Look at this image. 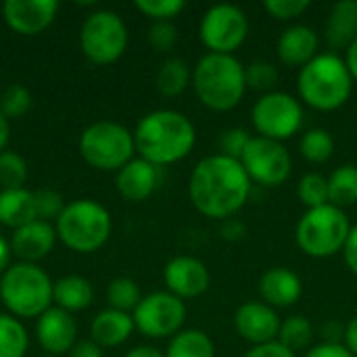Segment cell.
Returning <instances> with one entry per match:
<instances>
[{
  "label": "cell",
  "mask_w": 357,
  "mask_h": 357,
  "mask_svg": "<svg viewBox=\"0 0 357 357\" xmlns=\"http://www.w3.org/2000/svg\"><path fill=\"white\" fill-rule=\"evenodd\" d=\"M251 138L253 136L249 134V130H245V128H230V130H226L220 136V153L241 161V157L247 151Z\"/></svg>",
  "instance_id": "cell-39"
},
{
  "label": "cell",
  "mask_w": 357,
  "mask_h": 357,
  "mask_svg": "<svg viewBox=\"0 0 357 357\" xmlns=\"http://www.w3.org/2000/svg\"><path fill=\"white\" fill-rule=\"evenodd\" d=\"M357 38V2L341 0L331 6L324 23V40L331 52L347 50Z\"/></svg>",
  "instance_id": "cell-22"
},
{
  "label": "cell",
  "mask_w": 357,
  "mask_h": 357,
  "mask_svg": "<svg viewBox=\"0 0 357 357\" xmlns=\"http://www.w3.org/2000/svg\"><path fill=\"white\" fill-rule=\"evenodd\" d=\"M241 163L251 178L261 186H282L293 172L291 153L282 142L253 136L247 151L241 157Z\"/></svg>",
  "instance_id": "cell-13"
},
{
  "label": "cell",
  "mask_w": 357,
  "mask_h": 357,
  "mask_svg": "<svg viewBox=\"0 0 357 357\" xmlns=\"http://www.w3.org/2000/svg\"><path fill=\"white\" fill-rule=\"evenodd\" d=\"M134 328V318L130 314L109 307L92 320L90 335L98 347H117L130 339Z\"/></svg>",
  "instance_id": "cell-23"
},
{
  "label": "cell",
  "mask_w": 357,
  "mask_h": 357,
  "mask_svg": "<svg viewBox=\"0 0 357 357\" xmlns=\"http://www.w3.org/2000/svg\"><path fill=\"white\" fill-rule=\"evenodd\" d=\"M312 339H314V328L307 318L291 316V318L282 320L280 333H278V343H282L293 354L307 349L312 345Z\"/></svg>",
  "instance_id": "cell-31"
},
{
  "label": "cell",
  "mask_w": 357,
  "mask_h": 357,
  "mask_svg": "<svg viewBox=\"0 0 357 357\" xmlns=\"http://www.w3.org/2000/svg\"><path fill=\"white\" fill-rule=\"evenodd\" d=\"M33 199H36V213H38V220H42V222L59 220V215H61L63 209H65L63 197H61L56 190L42 188V190L33 192Z\"/></svg>",
  "instance_id": "cell-38"
},
{
  "label": "cell",
  "mask_w": 357,
  "mask_h": 357,
  "mask_svg": "<svg viewBox=\"0 0 357 357\" xmlns=\"http://www.w3.org/2000/svg\"><path fill=\"white\" fill-rule=\"evenodd\" d=\"M197 142V130L192 121L172 109H159L146 113L134 132V144L140 159L163 167L182 161L190 155Z\"/></svg>",
  "instance_id": "cell-2"
},
{
  "label": "cell",
  "mask_w": 357,
  "mask_h": 357,
  "mask_svg": "<svg viewBox=\"0 0 357 357\" xmlns=\"http://www.w3.org/2000/svg\"><path fill=\"white\" fill-rule=\"evenodd\" d=\"M343 345L357 357V316L349 320V324L345 326V337H343Z\"/></svg>",
  "instance_id": "cell-47"
},
{
  "label": "cell",
  "mask_w": 357,
  "mask_h": 357,
  "mask_svg": "<svg viewBox=\"0 0 357 357\" xmlns=\"http://www.w3.org/2000/svg\"><path fill=\"white\" fill-rule=\"evenodd\" d=\"M192 88L201 105L226 113L241 105L247 82L245 65L234 54H203L192 69Z\"/></svg>",
  "instance_id": "cell-4"
},
{
  "label": "cell",
  "mask_w": 357,
  "mask_h": 357,
  "mask_svg": "<svg viewBox=\"0 0 357 357\" xmlns=\"http://www.w3.org/2000/svg\"><path fill=\"white\" fill-rule=\"evenodd\" d=\"M249 36L247 13L230 2L213 4L199 23V38L209 52L234 54Z\"/></svg>",
  "instance_id": "cell-10"
},
{
  "label": "cell",
  "mask_w": 357,
  "mask_h": 357,
  "mask_svg": "<svg viewBox=\"0 0 357 357\" xmlns=\"http://www.w3.org/2000/svg\"><path fill=\"white\" fill-rule=\"evenodd\" d=\"M27 343L23 324L13 316L0 314V357H23Z\"/></svg>",
  "instance_id": "cell-30"
},
{
  "label": "cell",
  "mask_w": 357,
  "mask_h": 357,
  "mask_svg": "<svg viewBox=\"0 0 357 357\" xmlns=\"http://www.w3.org/2000/svg\"><path fill=\"white\" fill-rule=\"evenodd\" d=\"M253 182L238 159L213 153L203 157L188 180V195L199 213L211 220L234 218L249 201Z\"/></svg>",
  "instance_id": "cell-1"
},
{
  "label": "cell",
  "mask_w": 357,
  "mask_h": 357,
  "mask_svg": "<svg viewBox=\"0 0 357 357\" xmlns=\"http://www.w3.org/2000/svg\"><path fill=\"white\" fill-rule=\"evenodd\" d=\"M59 10L56 0H6L2 15L6 25L21 36H36L44 31Z\"/></svg>",
  "instance_id": "cell-16"
},
{
  "label": "cell",
  "mask_w": 357,
  "mask_h": 357,
  "mask_svg": "<svg viewBox=\"0 0 357 357\" xmlns=\"http://www.w3.org/2000/svg\"><path fill=\"white\" fill-rule=\"evenodd\" d=\"M220 234L224 241L228 243H236V241H243L245 234H247V226L236 220V218H230V220H224L222 222V228H220Z\"/></svg>",
  "instance_id": "cell-44"
},
{
  "label": "cell",
  "mask_w": 357,
  "mask_h": 357,
  "mask_svg": "<svg viewBox=\"0 0 357 357\" xmlns=\"http://www.w3.org/2000/svg\"><path fill=\"white\" fill-rule=\"evenodd\" d=\"M157 186H159V167L144 159H132L117 172V190L126 201L140 203L149 199Z\"/></svg>",
  "instance_id": "cell-21"
},
{
  "label": "cell",
  "mask_w": 357,
  "mask_h": 357,
  "mask_svg": "<svg viewBox=\"0 0 357 357\" xmlns=\"http://www.w3.org/2000/svg\"><path fill=\"white\" fill-rule=\"evenodd\" d=\"M132 318L134 326L149 339L176 337L186 322V303L169 291H157L140 299Z\"/></svg>",
  "instance_id": "cell-12"
},
{
  "label": "cell",
  "mask_w": 357,
  "mask_h": 357,
  "mask_svg": "<svg viewBox=\"0 0 357 357\" xmlns=\"http://www.w3.org/2000/svg\"><path fill=\"white\" fill-rule=\"evenodd\" d=\"M107 299H109V305L111 310H117V312H134L140 303V289L138 284L132 280V278H115L111 280L109 289H107Z\"/></svg>",
  "instance_id": "cell-33"
},
{
  "label": "cell",
  "mask_w": 357,
  "mask_h": 357,
  "mask_svg": "<svg viewBox=\"0 0 357 357\" xmlns=\"http://www.w3.org/2000/svg\"><path fill=\"white\" fill-rule=\"evenodd\" d=\"M264 8L278 21H293L310 8V0H266Z\"/></svg>",
  "instance_id": "cell-40"
},
{
  "label": "cell",
  "mask_w": 357,
  "mask_h": 357,
  "mask_svg": "<svg viewBox=\"0 0 357 357\" xmlns=\"http://www.w3.org/2000/svg\"><path fill=\"white\" fill-rule=\"evenodd\" d=\"M259 295L261 301L270 307H291L295 305L303 295V282L301 278L289 270V268H270L259 278Z\"/></svg>",
  "instance_id": "cell-19"
},
{
  "label": "cell",
  "mask_w": 357,
  "mask_h": 357,
  "mask_svg": "<svg viewBox=\"0 0 357 357\" xmlns=\"http://www.w3.org/2000/svg\"><path fill=\"white\" fill-rule=\"evenodd\" d=\"M134 4L142 15L151 17L153 23L155 21H172L186 8L184 0H136Z\"/></svg>",
  "instance_id": "cell-37"
},
{
  "label": "cell",
  "mask_w": 357,
  "mask_h": 357,
  "mask_svg": "<svg viewBox=\"0 0 357 357\" xmlns=\"http://www.w3.org/2000/svg\"><path fill=\"white\" fill-rule=\"evenodd\" d=\"M178 42V29L172 21H155L149 29V44L157 52H169Z\"/></svg>",
  "instance_id": "cell-41"
},
{
  "label": "cell",
  "mask_w": 357,
  "mask_h": 357,
  "mask_svg": "<svg viewBox=\"0 0 357 357\" xmlns=\"http://www.w3.org/2000/svg\"><path fill=\"white\" fill-rule=\"evenodd\" d=\"M278 67L270 61H253L245 65V82L247 90H257V92H274V86L278 84Z\"/></svg>",
  "instance_id": "cell-34"
},
{
  "label": "cell",
  "mask_w": 357,
  "mask_h": 357,
  "mask_svg": "<svg viewBox=\"0 0 357 357\" xmlns=\"http://www.w3.org/2000/svg\"><path fill=\"white\" fill-rule=\"evenodd\" d=\"M335 138L324 128H312L307 130L299 140V153L310 163H324L335 153Z\"/></svg>",
  "instance_id": "cell-29"
},
{
  "label": "cell",
  "mask_w": 357,
  "mask_h": 357,
  "mask_svg": "<svg viewBox=\"0 0 357 357\" xmlns=\"http://www.w3.org/2000/svg\"><path fill=\"white\" fill-rule=\"evenodd\" d=\"M29 109H31V92L25 86L13 84L4 90V94L0 98V113L6 119H19Z\"/></svg>",
  "instance_id": "cell-36"
},
{
  "label": "cell",
  "mask_w": 357,
  "mask_h": 357,
  "mask_svg": "<svg viewBox=\"0 0 357 357\" xmlns=\"http://www.w3.org/2000/svg\"><path fill=\"white\" fill-rule=\"evenodd\" d=\"M126 357H165V354H161L155 347H136V349H132Z\"/></svg>",
  "instance_id": "cell-50"
},
{
  "label": "cell",
  "mask_w": 357,
  "mask_h": 357,
  "mask_svg": "<svg viewBox=\"0 0 357 357\" xmlns=\"http://www.w3.org/2000/svg\"><path fill=\"white\" fill-rule=\"evenodd\" d=\"M79 151L86 163L102 172H119L132 161L136 151L134 134L115 121H98L86 128L79 138Z\"/></svg>",
  "instance_id": "cell-8"
},
{
  "label": "cell",
  "mask_w": 357,
  "mask_h": 357,
  "mask_svg": "<svg viewBox=\"0 0 357 357\" xmlns=\"http://www.w3.org/2000/svg\"><path fill=\"white\" fill-rule=\"evenodd\" d=\"M38 220L33 192L25 188L0 192V224L19 230Z\"/></svg>",
  "instance_id": "cell-24"
},
{
  "label": "cell",
  "mask_w": 357,
  "mask_h": 357,
  "mask_svg": "<svg viewBox=\"0 0 357 357\" xmlns=\"http://www.w3.org/2000/svg\"><path fill=\"white\" fill-rule=\"evenodd\" d=\"M10 245L0 236V272L4 274L10 268Z\"/></svg>",
  "instance_id": "cell-49"
},
{
  "label": "cell",
  "mask_w": 357,
  "mask_h": 357,
  "mask_svg": "<svg viewBox=\"0 0 357 357\" xmlns=\"http://www.w3.org/2000/svg\"><path fill=\"white\" fill-rule=\"evenodd\" d=\"M243 357H297V354L287 349L282 343L272 341V343H264V345H253Z\"/></svg>",
  "instance_id": "cell-42"
},
{
  "label": "cell",
  "mask_w": 357,
  "mask_h": 357,
  "mask_svg": "<svg viewBox=\"0 0 357 357\" xmlns=\"http://www.w3.org/2000/svg\"><path fill=\"white\" fill-rule=\"evenodd\" d=\"M52 282L33 264L10 266L0 280V299L13 316L40 318L52 303Z\"/></svg>",
  "instance_id": "cell-6"
},
{
  "label": "cell",
  "mask_w": 357,
  "mask_h": 357,
  "mask_svg": "<svg viewBox=\"0 0 357 357\" xmlns=\"http://www.w3.org/2000/svg\"><path fill=\"white\" fill-rule=\"evenodd\" d=\"M8 134H10L8 119L0 113V153H4V146H6V142H8Z\"/></svg>",
  "instance_id": "cell-51"
},
{
  "label": "cell",
  "mask_w": 357,
  "mask_h": 357,
  "mask_svg": "<svg viewBox=\"0 0 357 357\" xmlns=\"http://www.w3.org/2000/svg\"><path fill=\"white\" fill-rule=\"evenodd\" d=\"M36 335H38V341H40L42 349L46 351V356L56 357L73 349L77 324L69 312H65L61 307H50L38 318Z\"/></svg>",
  "instance_id": "cell-17"
},
{
  "label": "cell",
  "mask_w": 357,
  "mask_h": 357,
  "mask_svg": "<svg viewBox=\"0 0 357 357\" xmlns=\"http://www.w3.org/2000/svg\"><path fill=\"white\" fill-rule=\"evenodd\" d=\"M190 82H192V71L186 65V61H182L178 56L167 59L157 71V88L163 96L182 94Z\"/></svg>",
  "instance_id": "cell-28"
},
{
  "label": "cell",
  "mask_w": 357,
  "mask_h": 357,
  "mask_svg": "<svg viewBox=\"0 0 357 357\" xmlns=\"http://www.w3.org/2000/svg\"><path fill=\"white\" fill-rule=\"evenodd\" d=\"M280 324L282 320L276 310L264 301H247L234 312V331L241 339L251 343V347L278 341Z\"/></svg>",
  "instance_id": "cell-14"
},
{
  "label": "cell",
  "mask_w": 357,
  "mask_h": 357,
  "mask_svg": "<svg viewBox=\"0 0 357 357\" xmlns=\"http://www.w3.org/2000/svg\"><path fill=\"white\" fill-rule=\"evenodd\" d=\"M349 232L351 224L345 209L326 203L316 209H305L297 222L295 241L307 257L326 259L343 253Z\"/></svg>",
  "instance_id": "cell-5"
},
{
  "label": "cell",
  "mask_w": 357,
  "mask_h": 357,
  "mask_svg": "<svg viewBox=\"0 0 357 357\" xmlns=\"http://www.w3.org/2000/svg\"><path fill=\"white\" fill-rule=\"evenodd\" d=\"M94 299L92 284L82 276H65L52 287V301L65 312L86 310Z\"/></svg>",
  "instance_id": "cell-25"
},
{
  "label": "cell",
  "mask_w": 357,
  "mask_h": 357,
  "mask_svg": "<svg viewBox=\"0 0 357 357\" xmlns=\"http://www.w3.org/2000/svg\"><path fill=\"white\" fill-rule=\"evenodd\" d=\"M320 36L310 25H291L287 27L276 44L278 59L289 67H305L312 59H316L320 52Z\"/></svg>",
  "instance_id": "cell-18"
},
{
  "label": "cell",
  "mask_w": 357,
  "mask_h": 357,
  "mask_svg": "<svg viewBox=\"0 0 357 357\" xmlns=\"http://www.w3.org/2000/svg\"><path fill=\"white\" fill-rule=\"evenodd\" d=\"M163 280L167 291L182 301L201 297L211 284L207 266L192 255H178L169 259L163 270Z\"/></svg>",
  "instance_id": "cell-15"
},
{
  "label": "cell",
  "mask_w": 357,
  "mask_h": 357,
  "mask_svg": "<svg viewBox=\"0 0 357 357\" xmlns=\"http://www.w3.org/2000/svg\"><path fill=\"white\" fill-rule=\"evenodd\" d=\"M27 180V163L21 155L13 151L0 153V188L2 190H17L23 188Z\"/></svg>",
  "instance_id": "cell-35"
},
{
  "label": "cell",
  "mask_w": 357,
  "mask_h": 357,
  "mask_svg": "<svg viewBox=\"0 0 357 357\" xmlns=\"http://www.w3.org/2000/svg\"><path fill=\"white\" fill-rule=\"evenodd\" d=\"M328 203L345 209L357 203V165L345 163L328 176Z\"/></svg>",
  "instance_id": "cell-27"
},
{
  "label": "cell",
  "mask_w": 357,
  "mask_h": 357,
  "mask_svg": "<svg viewBox=\"0 0 357 357\" xmlns=\"http://www.w3.org/2000/svg\"><path fill=\"white\" fill-rule=\"evenodd\" d=\"M343 257H345V264L351 270V274L357 276V224L351 226V232H349L347 243L343 247Z\"/></svg>",
  "instance_id": "cell-45"
},
{
  "label": "cell",
  "mask_w": 357,
  "mask_h": 357,
  "mask_svg": "<svg viewBox=\"0 0 357 357\" xmlns=\"http://www.w3.org/2000/svg\"><path fill=\"white\" fill-rule=\"evenodd\" d=\"M111 226V215L100 203L92 199H79L65 205L54 230L63 245L71 251L92 253L107 243Z\"/></svg>",
  "instance_id": "cell-7"
},
{
  "label": "cell",
  "mask_w": 357,
  "mask_h": 357,
  "mask_svg": "<svg viewBox=\"0 0 357 357\" xmlns=\"http://www.w3.org/2000/svg\"><path fill=\"white\" fill-rule=\"evenodd\" d=\"M54 241H56V230L50 226V222L36 220L15 230L10 241V251L19 259H23V264H33L52 251Z\"/></svg>",
  "instance_id": "cell-20"
},
{
  "label": "cell",
  "mask_w": 357,
  "mask_h": 357,
  "mask_svg": "<svg viewBox=\"0 0 357 357\" xmlns=\"http://www.w3.org/2000/svg\"><path fill=\"white\" fill-rule=\"evenodd\" d=\"M165 357H215V345L207 333L188 328L172 337Z\"/></svg>",
  "instance_id": "cell-26"
},
{
  "label": "cell",
  "mask_w": 357,
  "mask_h": 357,
  "mask_svg": "<svg viewBox=\"0 0 357 357\" xmlns=\"http://www.w3.org/2000/svg\"><path fill=\"white\" fill-rule=\"evenodd\" d=\"M69 357H105L100 347L94 343V341H82V343H75L73 349L69 351Z\"/></svg>",
  "instance_id": "cell-46"
},
{
  "label": "cell",
  "mask_w": 357,
  "mask_h": 357,
  "mask_svg": "<svg viewBox=\"0 0 357 357\" xmlns=\"http://www.w3.org/2000/svg\"><path fill=\"white\" fill-rule=\"evenodd\" d=\"M303 105L297 96L274 90L261 94L251 109V123L261 138L289 140L303 128Z\"/></svg>",
  "instance_id": "cell-9"
},
{
  "label": "cell",
  "mask_w": 357,
  "mask_h": 357,
  "mask_svg": "<svg viewBox=\"0 0 357 357\" xmlns=\"http://www.w3.org/2000/svg\"><path fill=\"white\" fill-rule=\"evenodd\" d=\"M84 54L96 65L115 63L128 46V29L123 19L113 10L92 13L79 33Z\"/></svg>",
  "instance_id": "cell-11"
},
{
  "label": "cell",
  "mask_w": 357,
  "mask_h": 357,
  "mask_svg": "<svg viewBox=\"0 0 357 357\" xmlns=\"http://www.w3.org/2000/svg\"><path fill=\"white\" fill-rule=\"evenodd\" d=\"M297 199L305 209H316V207L326 205L328 203V178L318 172L305 174L297 184Z\"/></svg>",
  "instance_id": "cell-32"
},
{
  "label": "cell",
  "mask_w": 357,
  "mask_h": 357,
  "mask_svg": "<svg viewBox=\"0 0 357 357\" xmlns=\"http://www.w3.org/2000/svg\"><path fill=\"white\" fill-rule=\"evenodd\" d=\"M345 63L351 71V77L354 82H357V38L354 40V44L345 50Z\"/></svg>",
  "instance_id": "cell-48"
},
{
  "label": "cell",
  "mask_w": 357,
  "mask_h": 357,
  "mask_svg": "<svg viewBox=\"0 0 357 357\" xmlns=\"http://www.w3.org/2000/svg\"><path fill=\"white\" fill-rule=\"evenodd\" d=\"M303 357H354L343 343H320L307 349Z\"/></svg>",
  "instance_id": "cell-43"
},
{
  "label": "cell",
  "mask_w": 357,
  "mask_h": 357,
  "mask_svg": "<svg viewBox=\"0 0 357 357\" xmlns=\"http://www.w3.org/2000/svg\"><path fill=\"white\" fill-rule=\"evenodd\" d=\"M42 357H54V356H42Z\"/></svg>",
  "instance_id": "cell-52"
},
{
  "label": "cell",
  "mask_w": 357,
  "mask_h": 357,
  "mask_svg": "<svg viewBox=\"0 0 357 357\" xmlns=\"http://www.w3.org/2000/svg\"><path fill=\"white\" fill-rule=\"evenodd\" d=\"M354 84L356 82L345 56L331 50L320 52L305 67H301L297 75L299 100L324 113L341 109L349 100Z\"/></svg>",
  "instance_id": "cell-3"
}]
</instances>
